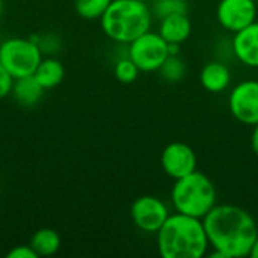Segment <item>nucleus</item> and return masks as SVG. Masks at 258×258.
Here are the masks:
<instances>
[{
	"instance_id": "17",
	"label": "nucleus",
	"mask_w": 258,
	"mask_h": 258,
	"mask_svg": "<svg viewBox=\"0 0 258 258\" xmlns=\"http://www.w3.org/2000/svg\"><path fill=\"white\" fill-rule=\"evenodd\" d=\"M112 0H74V9L85 20H100Z\"/></svg>"
},
{
	"instance_id": "19",
	"label": "nucleus",
	"mask_w": 258,
	"mask_h": 258,
	"mask_svg": "<svg viewBox=\"0 0 258 258\" xmlns=\"http://www.w3.org/2000/svg\"><path fill=\"white\" fill-rule=\"evenodd\" d=\"M153 17L159 20L178 12H187V3L183 0H154L151 5Z\"/></svg>"
},
{
	"instance_id": "15",
	"label": "nucleus",
	"mask_w": 258,
	"mask_h": 258,
	"mask_svg": "<svg viewBox=\"0 0 258 258\" xmlns=\"http://www.w3.org/2000/svg\"><path fill=\"white\" fill-rule=\"evenodd\" d=\"M39 85L47 91L59 86L65 77V68L60 60L54 57H45L39 62L36 71L33 73Z\"/></svg>"
},
{
	"instance_id": "8",
	"label": "nucleus",
	"mask_w": 258,
	"mask_h": 258,
	"mask_svg": "<svg viewBox=\"0 0 258 258\" xmlns=\"http://www.w3.org/2000/svg\"><path fill=\"white\" fill-rule=\"evenodd\" d=\"M231 115L242 124H258V80H243L237 83L228 97Z\"/></svg>"
},
{
	"instance_id": "13",
	"label": "nucleus",
	"mask_w": 258,
	"mask_h": 258,
	"mask_svg": "<svg viewBox=\"0 0 258 258\" xmlns=\"http://www.w3.org/2000/svg\"><path fill=\"white\" fill-rule=\"evenodd\" d=\"M200 80L206 91L212 94H219L230 86L231 71L222 60H210L203 67Z\"/></svg>"
},
{
	"instance_id": "24",
	"label": "nucleus",
	"mask_w": 258,
	"mask_h": 258,
	"mask_svg": "<svg viewBox=\"0 0 258 258\" xmlns=\"http://www.w3.org/2000/svg\"><path fill=\"white\" fill-rule=\"evenodd\" d=\"M251 150L258 157V124L254 125V130H252V135H251Z\"/></svg>"
},
{
	"instance_id": "20",
	"label": "nucleus",
	"mask_w": 258,
	"mask_h": 258,
	"mask_svg": "<svg viewBox=\"0 0 258 258\" xmlns=\"http://www.w3.org/2000/svg\"><path fill=\"white\" fill-rule=\"evenodd\" d=\"M113 73H115V77L121 83H133L138 79L141 70L128 56H125V57H121L119 60H116V63L113 67Z\"/></svg>"
},
{
	"instance_id": "7",
	"label": "nucleus",
	"mask_w": 258,
	"mask_h": 258,
	"mask_svg": "<svg viewBox=\"0 0 258 258\" xmlns=\"http://www.w3.org/2000/svg\"><path fill=\"white\" fill-rule=\"evenodd\" d=\"M169 215L171 213L165 201L153 195L136 198L130 207L133 224L144 233H157Z\"/></svg>"
},
{
	"instance_id": "14",
	"label": "nucleus",
	"mask_w": 258,
	"mask_h": 258,
	"mask_svg": "<svg viewBox=\"0 0 258 258\" xmlns=\"http://www.w3.org/2000/svg\"><path fill=\"white\" fill-rule=\"evenodd\" d=\"M44 88L35 79V76H26L21 79H15L12 85V97L23 107H33L39 103L44 95Z\"/></svg>"
},
{
	"instance_id": "1",
	"label": "nucleus",
	"mask_w": 258,
	"mask_h": 258,
	"mask_svg": "<svg viewBox=\"0 0 258 258\" xmlns=\"http://www.w3.org/2000/svg\"><path fill=\"white\" fill-rule=\"evenodd\" d=\"M203 222L212 249L224 258L249 257L258 225L248 210L234 204H216Z\"/></svg>"
},
{
	"instance_id": "6",
	"label": "nucleus",
	"mask_w": 258,
	"mask_h": 258,
	"mask_svg": "<svg viewBox=\"0 0 258 258\" xmlns=\"http://www.w3.org/2000/svg\"><path fill=\"white\" fill-rule=\"evenodd\" d=\"M141 71L154 73L159 71L166 57L169 56L168 42L159 32H145L128 44L127 54Z\"/></svg>"
},
{
	"instance_id": "25",
	"label": "nucleus",
	"mask_w": 258,
	"mask_h": 258,
	"mask_svg": "<svg viewBox=\"0 0 258 258\" xmlns=\"http://www.w3.org/2000/svg\"><path fill=\"white\" fill-rule=\"evenodd\" d=\"M249 257L258 258V236H257V239H255V242H254V245H252V249H251V254H249Z\"/></svg>"
},
{
	"instance_id": "18",
	"label": "nucleus",
	"mask_w": 258,
	"mask_h": 258,
	"mask_svg": "<svg viewBox=\"0 0 258 258\" xmlns=\"http://www.w3.org/2000/svg\"><path fill=\"white\" fill-rule=\"evenodd\" d=\"M159 73L166 82L175 83V82L183 80V77L187 73V67L178 54H169L166 60L163 62V65L160 67Z\"/></svg>"
},
{
	"instance_id": "10",
	"label": "nucleus",
	"mask_w": 258,
	"mask_h": 258,
	"mask_svg": "<svg viewBox=\"0 0 258 258\" xmlns=\"http://www.w3.org/2000/svg\"><path fill=\"white\" fill-rule=\"evenodd\" d=\"M160 165L168 177L178 180L197 171L198 160L192 147L184 142H171L162 151Z\"/></svg>"
},
{
	"instance_id": "27",
	"label": "nucleus",
	"mask_w": 258,
	"mask_h": 258,
	"mask_svg": "<svg viewBox=\"0 0 258 258\" xmlns=\"http://www.w3.org/2000/svg\"><path fill=\"white\" fill-rule=\"evenodd\" d=\"M183 2H187V0H183Z\"/></svg>"
},
{
	"instance_id": "28",
	"label": "nucleus",
	"mask_w": 258,
	"mask_h": 258,
	"mask_svg": "<svg viewBox=\"0 0 258 258\" xmlns=\"http://www.w3.org/2000/svg\"><path fill=\"white\" fill-rule=\"evenodd\" d=\"M144 2H147V0H144Z\"/></svg>"
},
{
	"instance_id": "12",
	"label": "nucleus",
	"mask_w": 258,
	"mask_h": 258,
	"mask_svg": "<svg viewBox=\"0 0 258 258\" xmlns=\"http://www.w3.org/2000/svg\"><path fill=\"white\" fill-rule=\"evenodd\" d=\"M159 33L168 44H183L192 33V21L187 12L172 14L160 20Z\"/></svg>"
},
{
	"instance_id": "21",
	"label": "nucleus",
	"mask_w": 258,
	"mask_h": 258,
	"mask_svg": "<svg viewBox=\"0 0 258 258\" xmlns=\"http://www.w3.org/2000/svg\"><path fill=\"white\" fill-rule=\"evenodd\" d=\"M35 42L39 45L42 53H48V54H54V51H57V48L60 47V39L56 35H51V33L38 36L35 39Z\"/></svg>"
},
{
	"instance_id": "3",
	"label": "nucleus",
	"mask_w": 258,
	"mask_h": 258,
	"mask_svg": "<svg viewBox=\"0 0 258 258\" xmlns=\"http://www.w3.org/2000/svg\"><path fill=\"white\" fill-rule=\"evenodd\" d=\"M104 35L118 42L130 44L153 24V12L144 0H112L100 18Z\"/></svg>"
},
{
	"instance_id": "23",
	"label": "nucleus",
	"mask_w": 258,
	"mask_h": 258,
	"mask_svg": "<svg viewBox=\"0 0 258 258\" xmlns=\"http://www.w3.org/2000/svg\"><path fill=\"white\" fill-rule=\"evenodd\" d=\"M8 258H39L38 254L35 252V249L29 245H18L15 248H12L8 254Z\"/></svg>"
},
{
	"instance_id": "16",
	"label": "nucleus",
	"mask_w": 258,
	"mask_h": 258,
	"mask_svg": "<svg viewBox=\"0 0 258 258\" xmlns=\"http://www.w3.org/2000/svg\"><path fill=\"white\" fill-rule=\"evenodd\" d=\"M30 246L38 257H51L60 249V236L53 228H41L32 236Z\"/></svg>"
},
{
	"instance_id": "26",
	"label": "nucleus",
	"mask_w": 258,
	"mask_h": 258,
	"mask_svg": "<svg viewBox=\"0 0 258 258\" xmlns=\"http://www.w3.org/2000/svg\"><path fill=\"white\" fill-rule=\"evenodd\" d=\"M2 11H3V0H0V17H2Z\"/></svg>"
},
{
	"instance_id": "22",
	"label": "nucleus",
	"mask_w": 258,
	"mask_h": 258,
	"mask_svg": "<svg viewBox=\"0 0 258 258\" xmlns=\"http://www.w3.org/2000/svg\"><path fill=\"white\" fill-rule=\"evenodd\" d=\"M14 85L12 76L5 70V67L0 63V98H5L11 94Z\"/></svg>"
},
{
	"instance_id": "4",
	"label": "nucleus",
	"mask_w": 258,
	"mask_h": 258,
	"mask_svg": "<svg viewBox=\"0 0 258 258\" xmlns=\"http://www.w3.org/2000/svg\"><path fill=\"white\" fill-rule=\"evenodd\" d=\"M218 192L213 181L198 169L175 180L171 190L174 210L187 216L203 219L215 206Z\"/></svg>"
},
{
	"instance_id": "2",
	"label": "nucleus",
	"mask_w": 258,
	"mask_h": 258,
	"mask_svg": "<svg viewBox=\"0 0 258 258\" xmlns=\"http://www.w3.org/2000/svg\"><path fill=\"white\" fill-rule=\"evenodd\" d=\"M156 236L163 258H201L210 246L203 219L178 212L168 216Z\"/></svg>"
},
{
	"instance_id": "9",
	"label": "nucleus",
	"mask_w": 258,
	"mask_h": 258,
	"mask_svg": "<svg viewBox=\"0 0 258 258\" xmlns=\"http://www.w3.org/2000/svg\"><path fill=\"white\" fill-rule=\"evenodd\" d=\"M218 23L227 32L236 33L257 18V5L254 0H221L216 8Z\"/></svg>"
},
{
	"instance_id": "5",
	"label": "nucleus",
	"mask_w": 258,
	"mask_h": 258,
	"mask_svg": "<svg viewBox=\"0 0 258 258\" xmlns=\"http://www.w3.org/2000/svg\"><path fill=\"white\" fill-rule=\"evenodd\" d=\"M41 60L42 51L33 38H8L0 44V63L14 80L32 76Z\"/></svg>"
},
{
	"instance_id": "11",
	"label": "nucleus",
	"mask_w": 258,
	"mask_h": 258,
	"mask_svg": "<svg viewBox=\"0 0 258 258\" xmlns=\"http://www.w3.org/2000/svg\"><path fill=\"white\" fill-rule=\"evenodd\" d=\"M231 50L240 63L249 68H258V21L234 33Z\"/></svg>"
}]
</instances>
